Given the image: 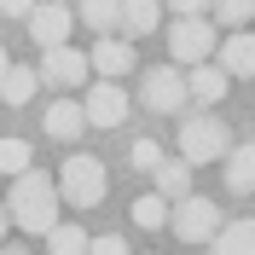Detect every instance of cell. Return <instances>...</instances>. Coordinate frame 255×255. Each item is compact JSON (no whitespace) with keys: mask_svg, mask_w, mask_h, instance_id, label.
Instances as JSON below:
<instances>
[{"mask_svg":"<svg viewBox=\"0 0 255 255\" xmlns=\"http://www.w3.org/2000/svg\"><path fill=\"white\" fill-rule=\"evenodd\" d=\"M6 209H12V226L17 232H29V238H47L52 226H58V209H64V191L52 174L29 168V174H17L12 191H6Z\"/></svg>","mask_w":255,"mask_h":255,"instance_id":"6da1fadb","label":"cell"},{"mask_svg":"<svg viewBox=\"0 0 255 255\" xmlns=\"http://www.w3.org/2000/svg\"><path fill=\"white\" fill-rule=\"evenodd\" d=\"M232 128L221 122L215 111H191L186 122H180V139H174V151L191 162V168H203V162H226L232 157Z\"/></svg>","mask_w":255,"mask_h":255,"instance_id":"7a4b0ae2","label":"cell"},{"mask_svg":"<svg viewBox=\"0 0 255 255\" xmlns=\"http://www.w3.org/2000/svg\"><path fill=\"white\" fill-rule=\"evenodd\" d=\"M58 191L70 209H99L105 203V191H111V174H105V162L87 157V151H70L58 168Z\"/></svg>","mask_w":255,"mask_h":255,"instance_id":"3957f363","label":"cell"},{"mask_svg":"<svg viewBox=\"0 0 255 255\" xmlns=\"http://www.w3.org/2000/svg\"><path fill=\"white\" fill-rule=\"evenodd\" d=\"M215 52H221V35H215L209 17H174V23H168V64L197 70V64H209Z\"/></svg>","mask_w":255,"mask_h":255,"instance_id":"277c9868","label":"cell"},{"mask_svg":"<svg viewBox=\"0 0 255 255\" xmlns=\"http://www.w3.org/2000/svg\"><path fill=\"white\" fill-rule=\"evenodd\" d=\"M139 105L151 116H174V111H186L191 105V81H186V70L180 64H151L145 70V81H139Z\"/></svg>","mask_w":255,"mask_h":255,"instance_id":"5b68a950","label":"cell"},{"mask_svg":"<svg viewBox=\"0 0 255 255\" xmlns=\"http://www.w3.org/2000/svg\"><path fill=\"white\" fill-rule=\"evenodd\" d=\"M168 226H174L180 244H215V238H221V203L191 191V197H180V203H174Z\"/></svg>","mask_w":255,"mask_h":255,"instance_id":"8992f818","label":"cell"},{"mask_svg":"<svg viewBox=\"0 0 255 255\" xmlns=\"http://www.w3.org/2000/svg\"><path fill=\"white\" fill-rule=\"evenodd\" d=\"M70 29H76V12H70L64 0H41V6H35V17H29V41H35L41 52L70 47Z\"/></svg>","mask_w":255,"mask_h":255,"instance_id":"52a82bcc","label":"cell"},{"mask_svg":"<svg viewBox=\"0 0 255 255\" xmlns=\"http://www.w3.org/2000/svg\"><path fill=\"white\" fill-rule=\"evenodd\" d=\"M81 105H87V128H122V122H128L122 81H93V87L81 93Z\"/></svg>","mask_w":255,"mask_h":255,"instance_id":"ba28073f","label":"cell"},{"mask_svg":"<svg viewBox=\"0 0 255 255\" xmlns=\"http://www.w3.org/2000/svg\"><path fill=\"white\" fill-rule=\"evenodd\" d=\"M87 70H93V58H87V52H76V47H52L47 58H41V81H47V87H64V93H70V87H81V81H87Z\"/></svg>","mask_w":255,"mask_h":255,"instance_id":"9c48e42d","label":"cell"},{"mask_svg":"<svg viewBox=\"0 0 255 255\" xmlns=\"http://www.w3.org/2000/svg\"><path fill=\"white\" fill-rule=\"evenodd\" d=\"M93 70H99V81H122L128 70H133V41H122V35H105L93 52Z\"/></svg>","mask_w":255,"mask_h":255,"instance_id":"30bf717a","label":"cell"},{"mask_svg":"<svg viewBox=\"0 0 255 255\" xmlns=\"http://www.w3.org/2000/svg\"><path fill=\"white\" fill-rule=\"evenodd\" d=\"M41 128H47L52 139H76L81 128H87V105L81 99H52L47 111H41Z\"/></svg>","mask_w":255,"mask_h":255,"instance_id":"8fae6325","label":"cell"},{"mask_svg":"<svg viewBox=\"0 0 255 255\" xmlns=\"http://www.w3.org/2000/svg\"><path fill=\"white\" fill-rule=\"evenodd\" d=\"M157 29H162V0H122V41H139Z\"/></svg>","mask_w":255,"mask_h":255,"instance_id":"7c38bea8","label":"cell"},{"mask_svg":"<svg viewBox=\"0 0 255 255\" xmlns=\"http://www.w3.org/2000/svg\"><path fill=\"white\" fill-rule=\"evenodd\" d=\"M186 81H191V105H221L226 87H232V76L221 64H197V70H186Z\"/></svg>","mask_w":255,"mask_h":255,"instance_id":"4fadbf2b","label":"cell"},{"mask_svg":"<svg viewBox=\"0 0 255 255\" xmlns=\"http://www.w3.org/2000/svg\"><path fill=\"white\" fill-rule=\"evenodd\" d=\"M221 70L226 76H255V29H238L221 41Z\"/></svg>","mask_w":255,"mask_h":255,"instance_id":"5bb4252c","label":"cell"},{"mask_svg":"<svg viewBox=\"0 0 255 255\" xmlns=\"http://www.w3.org/2000/svg\"><path fill=\"white\" fill-rule=\"evenodd\" d=\"M76 6H81L76 17H81V23H87V29L99 35V41L122 29V0H76Z\"/></svg>","mask_w":255,"mask_h":255,"instance_id":"9a60e30c","label":"cell"},{"mask_svg":"<svg viewBox=\"0 0 255 255\" xmlns=\"http://www.w3.org/2000/svg\"><path fill=\"white\" fill-rule=\"evenodd\" d=\"M226 168V191H255V145H232V157L221 162Z\"/></svg>","mask_w":255,"mask_h":255,"instance_id":"2e32d148","label":"cell"},{"mask_svg":"<svg viewBox=\"0 0 255 255\" xmlns=\"http://www.w3.org/2000/svg\"><path fill=\"white\" fill-rule=\"evenodd\" d=\"M209 255H255V221H226Z\"/></svg>","mask_w":255,"mask_h":255,"instance_id":"e0dca14e","label":"cell"},{"mask_svg":"<svg viewBox=\"0 0 255 255\" xmlns=\"http://www.w3.org/2000/svg\"><path fill=\"white\" fill-rule=\"evenodd\" d=\"M151 180H157V191H162V197H174V203L191 197V162H186V157H168Z\"/></svg>","mask_w":255,"mask_h":255,"instance_id":"ac0fdd59","label":"cell"},{"mask_svg":"<svg viewBox=\"0 0 255 255\" xmlns=\"http://www.w3.org/2000/svg\"><path fill=\"white\" fill-rule=\"evenodd\" d=\"M35 87H41V70L12 64V76H6V87H0V105H35Z\"/></svg>","mask_w":255,"mask_h":255,"instance_id":"d6986e66","label":"cell"},{"mask_svg":"<svg viewBox=\"0 0 255 255\" xmlns=\"http://www.w3.org/2000/svg\"><path fill=\"white\" fill-rule=\"evenodd\" d=\"M168 215H174V209H168V197H162V191H145V197H133V226H139V232H157V226H168Z\"/></svg>","mask_w":255,"mask_h":255,"instance_id":"ffe728a7","label":"cell"},{"mask_svg":"<svg viewBox=\"0 0 255 255\" xmlns=\"http://www.w3.org/2000/svg\"><path fill=\"white\" fill-rule=\"evenodd\" d=\"M35 168V151H29V139H17V133H6V139H0V174H29Z\"/></svg>","mask_w":255,"mask_h":255,"instance_id":"44dd1931","label":"cell"},{"mask_svg":"<svg viewBox=\"0 0 255 255\" xmlns=\"http://www.w3.org/2000/svg\"><path fill=\"white\" fill-rule=\"evenodd\" d=\"M47 250H52V255H87V250H93V238H87L81 226L58 221V226H52V232H47Z\"/></svg>","mask_w":255,"mask_h":255,"instance_id":"7402d4cb","label":"cell"},{"mask_svg":"<svg viewBox=\"0 0 255 255\" xmlns=\"http://www.w3.org/2000/svg\"><path fill=\"white\" fill-rule=\"evenodd\" d=\"M209 12H215V17H221V23H226V29L238 35L244 23H250V17H255V0H215Z\"/></svg>","mask_w":255,"mask_h":255,"instance_id":"603a6c76","label":"cell"},{"mask_svg":"<svg viewBox=\"0 0 255 255\" xmlns=\"http://www.w3.org/2000/svg\"><path fill=\"white\" fill-rule=\"evenodd\" d=\"M128 162H133L139 174H157L162 162H168V151H162L157 139H133V151H128Z\"/></svg>","mask_w":255,"mask_h":255,"instance_id":"cb8c5ba5","label":"cell"},{"mask_svg":"<svg viewBox=\"0 0 255 255\" xmlns=\"http://www.w3.org/2000/svg\"><path fill=\"white\" fill-rule=\"evenodd\" d=\"M162 6H168L174 17H209V6H215V0H162Z\"/></svg>","mask_w":255,"mask_h":255,"instance_id":"d4e9b609","label":"cell"},{"mask_svg":"<svg viewBox=\"0 0 255 255\" xmlns=\"http://www.w3.org/2000/svg\"><path fill=\"white\" fill-rule=\"evenodd\" d=\"M87 255H128V244L116 238V232H105V238H93V250Z\"/></svg>","mask_w":255,"mask_h":255,"instance_id":"484cf974","label":"cell"},{"mask_svg":"<svg viewBox=\"0 0 255 255\" xmlns=\"http://www.w3.org/2000/svg\"><path fill=\"white\" fill-rule=\"evenodd\" d=\"M41 0H0V17H35Z\"/></svg>","mask_w":255,"mask_h":255,"instance_id":"4316f807","label":"cell"},{"mask_svg":"<svg viewBox=\"0 0 255 255\" xmlns=\"http://www.w3.org/2000/svg\"><path fill=\"white\" fill-rule=\"evenodd\" d=\"M6 232H12V209L0 203V244H6Z\"/></svg>","mask_w":255,"mask_h":255,"instance_id":"83f0119b","label":"cell"},{"mask_svg":"<svg viewBox=\"0 0 255 255\" xmlns=\"http://www.w3.org/2000/svg\"><path fill=\"white\" fill-rule=\"evenodd\" d=\"M6 76H12V58H6V47H0V87H6Z\"/></svg>","mask_w":255,"mask_h":255,"instance_id":"f1b7e54d","label":"cell"},{"mask_svg":"<svg viewBox=\"0 0 255 255\" xmlns=\"http://www.w3.org/2000/svg\"><path fill=\"white\" fill-rule=\"evenodd\" d=\"M0 255H29V250H23V244H0Z\"/></svg>","mask_w":255,"mask_h":255,"instance_id":"f546056e","label":"cell"},{"mask_svg":"<svg viewBox=\"0 0 255 255\" xmlns=\"http://www.w3.org/2000/svg\"><path fill=\"white\" fill-rule=\"evenodd\" d=\"M64 6H70V0H64Z\"/></svg>","mask_w":255,"mask_h":255,"instance_id":"4dcf8cb0","label":"cell"}]
</instances>
